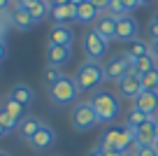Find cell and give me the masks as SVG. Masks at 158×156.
Wrapping results in <instances>:
<instances>
[{
    "mask_svg": "<svg viewBox=\"0 0 158 156\" xmlns=\"http://www.w3.org/2000/svg\"><path fill=\"white\" fill-rule=\"evenodd\" d=\"M81 47H84V54L89 56V61H100L105 56V51H107V42L95 33V28H91V30L84 33Z\"/></svg>",
    "mask_w": 158,
    "mask_h": 156,
    "instance_id": "8992f818",
    "label": "cell"
},
{
    "mask_svg": "<svg viewBox=\"0 0 158 156\" xmlns=\"http://www.w3.org/2000/svg\"><path fill=\"white\" fill-rule=\"evenodd\" d=\"M135 154L137 156H158V151H156V147H135Z\"/></svg>",
    "mask_w": 158,
    "mask_h": 156,
    "instance_id": "f546056e",
    "label": "cell"
},
{
    "mask_svg": "<svg viewBox=\"0 0 158 156\" xmlns=\"http://www.w3.org/2000/svg\"><path fill=\"white\" fill-rule=\"evenodd\" d=\"M12 24L19 30H28V28H33L37 21L33 19L30 10H26V7L21 5V0H12Z\"/></svg>",
    "mask_w": 158,
    "mask_h": 156,
    "instance_id": "8fae6325",
    "label": "cell"
},
{
    "mask_svg": "<svg viewBox=\"0 0 158 156\" xmlns=\"http://www.w3.org/2000/svg\"><path fill=\"white\" fill-rule=\"evenodd\" d=\"M158 68V61L153 58L151 54H147V56H142V58H137V61H133V72L135 75H147V72H151V70H156Z\"/></svg>",
    "mask_w": 158,
    "mask_h": 156,
    "instance_id": "7402d4cb",
    "label": "cell"
},
{
    "mask_svg": "<svg viewBox=\"0 0 158 156\" xmlns=\"http://www.w3.org/2000/svg\"><path fill=\"white\" fill-rule=\"evenodd\" d=\"M70 2H74V5H81V2H86V0H70Z\"/></svg>",
    "mask_w": 158,
    "mask_h": 156,
    "instance_id": "60d3db41",
    "label": "cell"
},
{
    "mask_svg": "<svg viewBox=\"0 0 158 156\" xmlns=\"http://www.w3.org/2000/svg\"><path fill=\"white\" fill-rule=\"evenodd\" d=\"M10 96L14 98L16 102L26 105V107H30V105H33V100H35V93H33V89H30L28 84H14V86H12V91H10Z\"/></svg>",
    "mask_w": 158,
    "mask_h": 156,
    "instance_id": "d6986e66",
    "label": "cell"
},
{
    "mask_svg": "<svg viewBox=\"0 0 158 156\" xmlns=\"http://www.w3.org/2000/svg\"><path fill=\"white\" fill-rule=\"evenodd\" d=\"M0 156H10V154H7V151H0Z\"/></svg>",
    "mask_w": 158,
    "mask_h": 156,
    "instance_id": "bcb514c9",
    "label": "cell"
},
{
    "mask_svg": "<svg viewBox=\"0 0 158 156\" xmlns=\"http://www.w3.org/2000/svg\"><path fill=\"white\" fill-rule=\"evenodd\" d=\"M95 33L100 35V37L105 40V42H109V40H116V19H112L109 14L100 16L98 21L93 24Z\"/></svg>",
    "mask_w": 158,
    "mask_h": 156,
    "instance_id": "2e32d148",
    "label": "cell"
},
{
    "mask_svg": "<svg viewBox=\"0 0 158 156\" xmlns=\"http://www.w3.org/2000/svg\"><path fill=\"white\" fill-rule=\"evenodd\" d=\"M2 135H7V131H5L2 126H0V137H2Z\"/></svg>",
    "mask_w": 158,
    "mask_h": 156,
    "instance_id": "b9f144b4",
    "label": "cell"
},
{
    "mask_svg": "<svg viewBox=\"0 0 158 156\" xmlns=\"http://www.w3.org/2000/svg\"><path fill=\"white\" fill-rule=\"evenodd\" d=\"M153 147H156V151H158V137H156V142H153Z\"/></svg>",
    "mask_w": 158,
    "mask_h": 156,
    "instance_id": "f6af8a7d",
    "label": "cell"
},
{
    "mask_svg": "<svg viewBox=\"0 0 158 156\" xmlns=\"http://www.w3.org/2000/svg\"><path fill=\"white\" fill-rule=\"evenodd\" d=\"M153 124H156V137H158V117H153Z\"/></svg>",
    "mask_w": 158,
    "mask_h": 156,
    "instance_id": "ab89813d",
    "label": "cell"
},
{
    "mask_svg": "<svg viewBox=\"0 0 158 156\" xmlns=\"http://www.w3.org/2000/svg\"><path fill=\"white\" fill-rule=\"evenodd\" d=\"M89 156H105V151H100V149H98V147H95V149H93V151H91V154H89Z\"/></svg>",
    "mask_w": 158,
    "mask_h": 156,
    "instance_id": "74e56055",
    "label": "cell"
},
{
    "mask_svg": "<svg viewBox=\"0 0 158 156\" xmlns=\"http://www.w3.org/2000/svg\"><path fill=\"white\" fill-rule=\"evenodd\" d=\"M30 14H33V19L40 24L42 19L51 16V2H49V0H37V2L30 7Z\"/></svg>",
    "mask_w": 158,
    "mask_h": 156,
    "instance_id": "cb8c5ba5",
    "label": "cell"
},
{
    "mask_svg": "<svg viewBox=\"0 0 158 156\" xmlns=\"http://www.w3.org/2000/svg\"><path fill=\"white\" fill-rule=\"evenodd\" d=\"M137 33H139V26H137V21H135L130 14L116 19V40L130 44L135 37H137Z\"/></svg>",
    "mask_w": 158,
    "mask_h": 156,
    "instance_id": "30bf717a",
    "label": "cell"
},
{
    "mask_svg": "<svg viewBox=\"0 0 158 156\" xmlns=\"http://www.w3.org/2000/svg\"><path fill=\"white\" fill-rule=\"evenodd\" d=\"M149 119H151V117H147V114H142L139 110L133 107V110L128 112V117H126V126H128L130 131H137V128L142 126V124H147Z\"/></svg>",
    "mask_w": 158,
    "mask_h": 156,
    "instance_id": "d4e9b609",
    "label": "cell"
},
{
    "mask_svg": "<svg viewBox=\"0 0 158 156\" xmlns=\"http://www.w3.org/2000/svg\"><path fill=\"white\" fill-rule=\"evenodd\" d=\"M147 54H151V51H149V44L142 42V40H133V42L128 44V49H126V56L133 58V61L142 58V56H147Z\"/></svg>",
    "mask_w": 158,
    "mask_h": 156,
    "instance_id": "603a6c76",
    "label": "cell"
},
{
    "mask_svg": "<svg viewBox=\"0 0 158 156\" xmlns=\"http://www.w3.org/2000/svg\"><path fill=\"white\" fill-rule=\"evenodd\" d=\"M153 19H156V21H158V12H156V16H153Z\"/></svg>",
    "mask_w": 158,
    "mask_h": 156,
    "instance_id": "c3c4849f",
    "label": "cell"
},
{
    "mask_svg": "<svg viewBox=\"0 0 158 156\" xmlns=\"http://www.w3.org/2000/svg\"><path fill=\"white\" fill-rule=\"evenodd\" d=\"M74 42V33L70 26L56 24L54 28L49 30V44H58V47H72Z\"/></svg>",
    "mask_w": 158,
    "mask_h": 156,
    "instance_id": "4fadbf2b",
    "label": "cell"
},
{
    "mask_svg": "<svg viewBox=\"0 0 158 156\" xmlns=\"http://www.w3.org/2000/svg\"><path fill=\"white\" fill-rule=\"evenodd\" d=\"M0 40H2V26H0Z\"/></svg>",
    "mask_w": 158,
    "mask_h": 156,
    "instance_id": "7dc6e473",
    "label": "cell"
},
{
    "mask_svg": "<svg viewBox=\"0 0 158 156\" xmlns=\"http://www.w3.org/2000/svg\"><path fill=\"white\" fill-rule=\"evenodd\" d=\"M51 19H54V26L56 24L68 26V21H77V5H74V2H68V5L51 7Z\"/></svg>",
    "mask_w": 158,
    "mask_h": 156,
    "instance_id": "9a60e30c",
    "label": "cell"
},
{
    "mask_svg": "<svg viewBox=\"0 0 158 156\" xmlns=\"http://www.w3.org/2000/svg\"><path fill=\"white\" fill-rule=\"evenodd\" d=\"M123 156H137V154H135V151H128V154H123Z\"/></svg>",
    "mask_w": 158,
    "mask_h": 156,
    "instance_id": "7bdbcfd3",
    "label": "cell"
},
{
    "mask_svg": "<svg viewBox=\"0 0 158 156\" xmlns=\"http://www.w3.org/2000/svg\"><path fill=\"white\" fill-rule=\"evenodd\" d=\"M135 145V131H130L128 126H109L107 131L100 135L98 149L100 151H118V154H128V147Z\"/></svg>",
    "mask_w": 158,
    "mask_h": 156,
    "instance_id": "6da1fadb",
    "label": "cell"
},
{
    "mask_svg": "<svg viewBox=\"0 0 158 156\" xmlns=\"http://www.w3.org/2000/svg\"><path fill=\"white\" fill-rule=\"evenodd\" d=\"M2 110H5V112H10L19 124L23 121L26 117H30V114H28V107H26V105H21V102H16L12 96H7L5 100H2Z\"/></svg>",
    "mask_w": 158,
    "mask_h": 156,
    "instance_id": "ffe728a7",
    "label": "cell"
},
{
    "mask_svg": "<svg viewBox=\"0 0 158 156\" xmlns=\"http://www.w3.org/2000/svg\"><path fill=\"white\" fill-rule=\"evenodd\" d=\"M105 156H123V154H118V151H105Z\"/></svg>",
    "mask_w": 158,
    "mask_h": 156,
    "instance_id": "f35d334b",
    "label": "cell"
},
{
    "mask_svg": "<svg viewBox=\"0 0 158 156\" xmlns=\"http://www.w3.org/2000/svg\"><path fill=\"white\" fill-rule=\"evenodd\" d=\"M105 79H107V75H105V65L100 61H84L74 72V82H77L79 91H95Z\"/></svg>",
    "mask_w": 158,
    "mask_h": 156,
    "instance_id": "7a4b0ae2",
    "label": "cell"
},
{
    "mask_svg": "<svg viewBox=\"0 0 158 156\" xmlns=\"http://www.w3.org/2000/svg\"><path fill=\"white\" fill-rule=\"evenodd\" d=\"M121 2H123V7L126 10H135V7H139V0H121Z\"/></svg>",
    "mask_w": 158,
    "mask_h": 156,
    "instance_id": "d6a6232c",
    "label": "cell"
},
{
    "mask_svg": "<svg viewBox=\"0 0 158 156\" xmlns=\"http://www.w3.org/2000/svg\"><path fill=\"white\" fill-rule=\"evenodd\" d=\"M133 107L139 110L142 114H147V117H158V93L153 91H142L137 98L133 100Z\"/></svg>",
    "mask_w": 158,
    "mask_h": 156,
    "instance_id": "ba28073f",
    "label": "cell"
},
{
    "mask_svg": "<svg viewBox=\"0 0 158 156\" xmlns=\"http://www.w3.org/2000/svg\"><path fill=\"white\" fill-rule=\"evenodd\" d=\"M42 77H44V84H47V89H49V86H54L56 82H60V79L65 77V75L60 72V68H54V65H47V68H44V75H42Z\"/></svg>",
    "mask_w": 158,
    "mask_h": 156,
    "instance_id": "4316f807",
    "label": "cell"
},
{
    "mask_svg": "<svg viewBox=\"0 0 158 156\" xmlns=\"http://www.w3.org/2000/svg\"><path fill=\"white\" fill-rule=\"evenodd\" d=\"M91 105H93L100 124H112L121 112V100L112 91H95L91 96Z\"/></svg>",
    "mask_w": 158,
    "mask_h": 156,
    "instance_id": "3957f363",
    "label": "cell"
},
{
    "mask_svg": "<svg viewBox=\"0 0 158 156\" xmlns=\"http://www.w3.org/2000/svg\"><path fill=\"white\" fill-rule=\"evenodd\" d=\"M54 142H56V133H54V128H49V126L44 124V126H42L37 133H35V137L28 142V145L33 147L35 151H49L51 147H54Z\"/></svg>",
    "mask_w": 158,
    "mask_h": 156,
    "instance_id": "7c38bea8",
    "label": "cell"
},
{
    "mask_svg": "<svg viewBox=\"0 0 158 156\" xmlns=\"http://www.w3.org/2000/svg\"><path fill=\"white\" fill-rule=\"evenodd\" d=\"M44 126V124L40 121V119H35V117H26L23 121L16 126V133H19V137L21 140H26V142H30L35 137V133L40 131V128Z\"/></svg>",
    "mask_w": 158,
    "mask_h": 156,
    "instance_id": "ac0fdd59",
    "label": "cell"
},
{
    "mask_svg": "<svg viewBox=\"0 0 158 156\" xmlns=\"http://www.w3.org/2000/svg\"><path fill=\"white\" fill-rule=\"evenodd\" d=\"M149 51H151V56L158 61V40H151V44H149Z\"/></svg>",
    "mask_w": 158,
    "mask_h": 156,
    "instance_id": "836d02e7",
    "label": "cell"
},
{
    "mask_svg": "<svg viewBox=\"0 0 158 156\" xmlns=\"http://www.w3.org/2000/svg\"><path fill=\"white\" fill-rule=\"evenodd\" d=\"M0 126L5 128L7 133H10V131H16V126H19V121H16V119L12 117L10 112H5V110H0Z\"/></svg>",
    "mask_w": 158,
    "mask_h": 156,
    "instance_id": "f1b7e54d",
    "label": "cell"
},
{
    "mask_svg": "<svg viewBox=\"0 0 158 156\" xmlns=\"http://www.w3.org/2000/svg\"><path fill=\"white\" fill-rule=\"evenodd\" d=\"M49 2H51V7H56V5H68L70 0H49Z\"/></svg>",
    "mask_w": 158,
    "mask_h": 156,
    "instance_id": "8d00e7d4",
    "label": "cell"
},
{
    "mask_svg": "<svg viewBox=\"0 0 158 156\" xmlns=\"http://www.w3.org/2000/svg\"><path fill=\"white\" fill-rule=\"evenodd\" d=\"M5 56H7V44L5 40H0V61H5Z\"/></svg>",
    "mask_w": 158,
    "mask_h": 156,
    "instance_id": "e575fe53",
    "label": "cell"
},
{
    "mask_svg": "<svg viewBox=\"0 0 158 156\" xmlns=\"http://www.w3.org/2000/svg\"><path fill=\"white\" fill-rule=\"evenodd\" d=\"M130 72H133V58H128L126 54L116 56V58H109V63L105 65V75H107L109 82H118V79H123Z\"/></svg>",
    "mask_w": 158,
    "mask_h": 156,
    "instance_id": "52a82bcc",
    "label": "cell"
},
{
    "mask_svg": "<svg viewBox=\"0 0 158 156\" xmlns=\"http://www.w3.org/2000/svg\"><path fill=\"white\" fill-rule=\"evenodd\" d=\"M116 86H118V96L135 100V98L142 93V77L135 75V72H130V75H126L123 79H118Z\"/></svg>",
    "mask_w": 158,
    "mask_h": 156,
    "instance_id": "9c48e42d",
    "label": "cell"
},
{
    "mask_svg": "<svg viewBox=\"0 0 158 156\" xmlns=\"http://www.w3.org/2000/svg\"><path fill=\"white\" fill-rule=\"evenodd\" d=\"M98 19H100V12L91 5L89 0L77 5V21L79 24H91V21H98Z\"/></svg>",
    "mask_w": 158,
    "mask_h": 156,
    "instance_id": "44dd1931",
    "label": "cell"
},
{
    "mask_svg": "<svg viewBox=\"0 0 158 156\" xmlns=\"http://www.w3.org/2000/svg\"><path fill=\"white\" fill-rule=\"evenodd\" d=\"M79 96V86L74 82V77H68L65 75L60 82H56L54 86H49V100L58 107H65V105H72Z\"/></svg>",
    "mask_w": 158,
    "mask_h": 156,
    "instance_id": "277c9868",
    "label": "cell"
},
{
    "mask_svg": "<svg viewBox=\"0 0 158 156\" xmlns=\"http://www.w3.org/2000/svg\"><path fill=\"white\" fill-rule=\"evenodd\" d=\"M95 124H100V121H98V114H95L91 102H77L72 107V128L74 131H79V133L91 131Z\"/></svg>",
    "mask_w": 158,
    "mask_h": 156,
    "instance_id": "5b68a950",
    "label": "cell"
},
{
    "mask_svg": "<svg viewBox=\"0 0 158 156\" xmlns=\"http://www.w3.org/2000/svg\"><path fill=\"white\" fill-rule=\"evenodd\" d=\"M149 35H151V40H158V21L156 19L149 21Z\"/></svg>",
    "mask_w": 158,
    "mask_h": 156,
    "instance_id": "1f68e13d",
    "label": "cell"
},
{
    "mask_svg": "<svg viewBox=\"0 0 158 156\" xmlns=\"http://www.w3.org/2000/svg\"><path fill=\"white\" fill-rule=\"evenodd\" d=\"M142 91L158 93V68L151 70V72H147V75H142Z\"/></svg>",
    "mask_w": 158,
    "mask_h": 156,
    "instance_id": "484cf974",
    "label": "cell"
},
{
    "mask_svg": "<svg viewBox=\"0 0 158 156\" xmlns=\"http://www.w3.org/2000/svg\"><path fill=\"white\" fill-rule=\"evenodd\" d=\"M153 142H156V124L153 119H149L135 131V147H151Z\"/></svg>",
    "mask_w": 158,
    "mask_h": 156,
    "instance_id": "5bb4252c",
    "label": "cell"
},
{
    "mask_svg": "<svg viewBox=\"0 0 158 156\" xmlns=\"http://www.w3.org/2000/svg\"><path fill=\"white\" fill-rule=\"evenodd\" d=\"M70 49L72 47H58V44H49L47 47V63L54 65V68H60L70 61Z\"/></svg>",
    "mask_w": 158,
    "mask_h": 156,
    "instance_id": "e0dca14e",
    "label": "cell"
},
{
    "mask_svg": "<svg viewBox=\"0 0 158 156\" xmlns=\"http://www.w3.org/2000/svg\"><path fill=\"white\" fill-rule=\"evenodd\" d=\"M107 14L112 16V19H121V16L128 14V10L123 7V2H121V0H112V2H109V7H107Z\"/></svg>",
    "mask_w": 158,
    "mask_h": 156,
    "instance_id": "83f0119b",
    "label": "cell"
},
{
    "mask_svg": "<svg viewBox=\"0 0 158 156\" xmlns=\"http://www.w3.org/2000/svg\"><path fill=\"white\" fill-rule=\"evenodd\" d=\"M89 2H91L98 12H107V7H109V2H112V0H89Z\"/></svg>",
    "mask_w": 158,
    "mask_h": 156,
    "instance_id": "4dcf8cb0",
    "label": "cell"
},
{
    "mask_svg": "<svg viewBox=\"0 0 158 156\" xmlns=\"http://www.w3.org/2000/svg\"><path fill=\"white\" fill-rule=\"evenodd\" d=\"M12 7V0H0V14H2V12H7Z\"/></svg>",
    "mask_w": 158,
    "mask_h": 156,
    "instance_id": "d590c367",
    "label": "cell"
},
{
    "mask_svg": "<svg viewBox=\"0 0 158 156\" xmlns=\"http://www.w3.org/2000/svg\"><path fill=\"white\" fill-rule=\"evenodd\" d=\"M147 2H151V0H139V5H147Z\"/></svg>",
    "mask_w": 158,
    "mask_h": 156,
    "instance_id": "ee69618b",
    "label": "cell"
}]
</instances>
